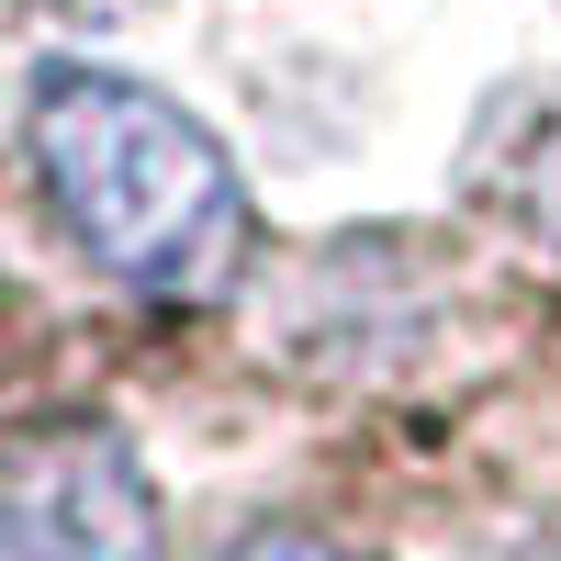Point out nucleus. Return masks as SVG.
Instances as JSON below:
<instances>
[{
	"label": "nucleus",
	"mask_w": 561,
	"mask_h": 561,
	"mask_svg": "<svg viewBox=\"0 0 561 561\" xmlns=\"http://www.w3.org/2000/svg\"><path fill=\"white\" fill-rule=\"evenodd\" d=\"M34 180L57 225L147 304H203L248 248V192L225 147L147 79L45 68L34 79Z\"/></svg>",
	"instance_id": "f257e3e1"
},
{
	"label": "nucleus",
	"mask_w": 561,
	"mask_h": 561,
	"mask_svg": "<svg viewBox=\"0 0 561 561\" xmlns=\"http://www.w3.org/2000/svg\"><path fill=\"white\" fill-rule=\"evenodd\" d=\"M517 561H561V550H517Z\"/></svg>",
	"instance_id": "423d86ee"
},
{
	"label": "nucleus",
	"mask_w": 561,
	"mask_h": 561,
	"mask_svg": "<svg viewBox=\"0 0 561 561\" xmlns=\"http://www.w3.org/2000/svg\"><path fill=\"white\" fill-rule=\"evenodd\" d=\"M483 180H494L528 225H550V237H561V90H517V102L494 113Z\"/></svg>",
	"instance_id": "7ed1b4c3"
},
{
	"label": "nucleus",
	"mask_w": 561,
	"mask_h": 561,
	"mask_svg": "<svg viewBox=\"0 0 561 561\" xmlns=\"http://www.w3.org/2000/svg\"><path fill=\"white\" fill-rule=\"evenodd\" d=\"M214 561H337V550H325L314 528H248L237 550H214Z\"/></svg>",
	"instance_id": "20e7f679"
},
{
	"label": "nucleus",
	"mask_w": 561,
	"mask_h": 561,
	"mask_svg": "<svg viewBox=\"0 0 561 561\" xmlns=\"http://www.w3.org/2000/svg\"><path fill=\"white\" fill-rule=\"evenodd\" d=\"M0 528L34 561H158L147 472L124 460L113 427H34L0 460Z\"/></svg>",
	"instance_id": "f03ea898"
},
{
	"label": "nucleus",
	"mask_w": 561,
	"mask_h": 561,
	"mask_svg": "<svg viewBox=\"0 0 561 561\" xmlns=\"http://www.w3.org/2000/svg\"><path fill=\"white\" fill-rule=\"evenodd\" d=\"M0 561H34V550H23V539H12V528H0Z\"/></svg>",
	"instance_id": "39448f33"
}]
</instances>
